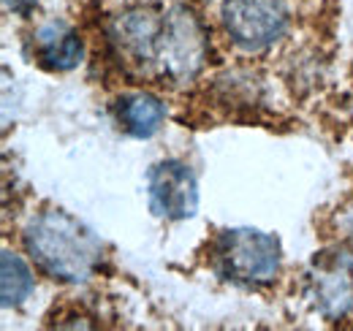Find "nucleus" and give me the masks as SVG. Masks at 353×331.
Returning a JSON list of instances; mask_svg holds the SVG:
<instances>
[{
	"mask_svg": "<svg viewBox=\"0 0 353 331\" xmlns=\"http://www.w3.org/2000/svg\"><path fill=\"white\" fill-rule=\"evenodd\" d=\"M117 57L139 77L190 82L210 57V36L201 19L182 6H136L109 25Z\"/></svg>",
	"mask_w": 353,
	"mask_h": 331,
	"instance_id": "f257e3e1",
	"label": "nucleus"
},
{
	"mask_svg": "<svg viewBox=\"0 0 353 331\" xmlns=\"http://www.w3.org/2000/svg\"><path fill=\"white\" fill-rule=\"evenodd\" d=\"M25 250L54 280L85 283L103 263V245L85 223L63 209H46L25 225Z\"/></svg>",
	"mask_w": 353,
	"mask_h": 331,
	"instance_id": "f03ea898",
	"label": "nucleus"
},
{
	"mask_svg": "<svg viewBox=\"0 0 353 331\" xmlns=\"http://www.w3.org/2000/svg\"><path fill=\"white\" fill-rule=\"evenodd\" d=\"M218 274L242 285H264L280 272V242L256 228H228L212 242Z\"/></svg>",
	"mask_w": 353,
	"mask_h": 331,
	"instance_id": "7ed1b4c3",
	"label": "nucleus"
},
{
	"mask_svg": "<svg viewBox=\"0 0 353 331\" xmlns=\"http://www.w3.org/2000/svg\"><path fill=\"white\" fill-rule=\"evenodd\" d=\"M221 19L231 41L245 52H261L288 28L283 0H223Z\"/></svg>",
	"mask_w": 353,
	"mask_h": 331,
	"instance_id": "20e7f679",
	"label": "nucleus"
},
{
	"mask_svg": "<svg viewBox=\"0 0 353 331\" xmlns=\"http://www.w3.org/2000/svg\"><path fill=\"white\" fill-rule=\"evenodd\" d=\"M147 196L155 217L185 220L199 209V185L190 166L182 161H161L147 177Z\"/></svg>",
	"mask_w": 353,
	"mask_h": 331,
	"instance_id": "39448f33",
	"label": "nucleus"
},
{
	"mask_svg": "<svg viewBox=\"0 0 353 331\" xmlns=\"http://www.w3.org/2000/svg\"><path fill=\"white\" fill-rule=\"evenodd\" d=\"M310 296L321 315L337 321L353 312V255L321 252L310 269Z\"/></svg>",
	"mask_w": 353,
	"mask_h": 331,
	"instance_id": "423d86ee",
	"label": "nucleus"
},
{
	"mask_svg": "<svg viewBox=\"0 0 353 331\" xmlns=\"http://www.w3.org/2000/svg\"><path fill=\"white\" fill-rule=\"evenodd\" d=\"M36 54L52 71H71L82 63V39L63 22H49L36 33Z\"/></svg>",
	"mask_w": 353,
	"mask_h": 331,
	"instance_id": "0eeeda50",
	"label": "nucleus"
},
{
	"mask_svg": "<svg viewBox=\"0 0 353 331\" xmlns=\"http://www.w3.org/2000/svg\"><path fill=\"white\" fill-rule=\"evenodd\" d=\"M166 106L152 92H128L117 101V123L136 139H150L163 125Z\"/></svg>",
	"mask_w": 353,
	"mask_h": 331,
	"instance_id": "6e6552de",
	"label": "nucleus"
},
{
	"mask_svg": "<svg viewBox=\"0 0 353 331\" xmlns=\"http://www.w3.org/2000/svg\"><path fill=\"white\" fill-rule=\"evenodd\" d=\"M33 288H36V277L28 269V263L17 252L3 250V255H0V296H3V307L22 304L33 293Z\"/></svg>",
	"mask_w": 353,
	"mask_h": 331,
	"instance_id": "1a4fd4ad",
	"label": "nucleus"
},
{
	"mask_svg": "<svg viewBox=\"0 0 353 331\" xmlns=\"http://www.w3.org/2000/svg\"><path fill=\"white\" fill-rule=\"evenodd\" d=\"M36 3H39V0H3L6 11H11V14H19V17H28V14L36 8Z\"/></svg>",
	"mask_w": 353,
	"mask_h": 331,
	"instance_id": "9d476101",
	"label": "nucleus"
},
{
	"mask_svg": "<svg viewBox=\"0 0 353 331\" xmlns=\"http://www.w3.org/2000/svg\"><path fill=\"white\" fill-rule=\"evenodd\" d=\"M351 234H353V212H351Z\"/></svg>",
	"mask_w": 353,
	"mask_h": 331,
	"instance_id": "9b49d317",
	"label": "nucleus"
}]
</instances>
